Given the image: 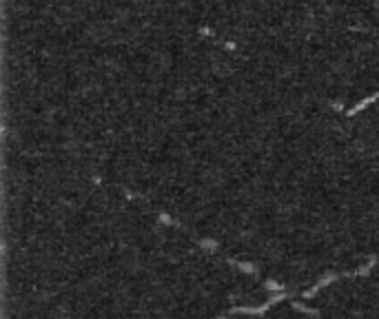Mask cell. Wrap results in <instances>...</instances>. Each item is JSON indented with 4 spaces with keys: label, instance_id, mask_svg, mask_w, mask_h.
Returning <instances> with one entry per match:
<instances>
[{
    "label": "cell",
    "instance_id": "6da1fadb",
    "mask_svg": "<svg viewBox=\"0 0 379 319\" xmlns=\"http://www.w3.org/2000/svg\"><path fill=\"white\" fill-rule=\"evenodd\" d=\"M5 282V319H222L264 297L251 270L164 215L62 186H18Z\"/></svg>",
    "mask_w": 379,
    "mask_h": 319
}]
</instances>
